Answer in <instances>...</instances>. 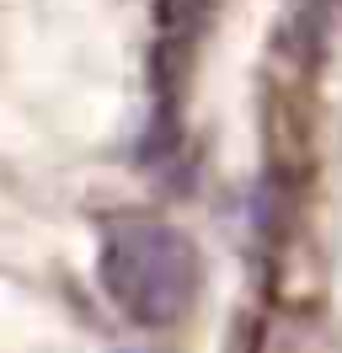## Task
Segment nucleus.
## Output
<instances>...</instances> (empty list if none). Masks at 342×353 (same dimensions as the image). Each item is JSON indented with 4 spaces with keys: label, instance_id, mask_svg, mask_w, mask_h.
I'll list each match as a JSON object with an SVG mask.
<instances>
[{
    "label": "nucleus",
    "instance_id": "f257e3e1",
    "mask_svg": "<svg viewBox=\"0 0 342 353\" xmlns=\"http://www.w3.org/2000/svg\"><path fill=\"white\" fill-rule=\"evenodd\" d=\"M97 279L112 310L134 327H177L203 294V252L182 225L128 214L102 230Z\"/></svg>",
    "mask_w": 342,
    "mask_h": 353
},
{
    "label": "nucleus",
    "instance_id": "f03ea898",
    "mask_svg": "<svg viewBox=\"0 0 342 353\" xmlns=\"http://www.w3.org/2000/svg\"><path fill=\"white\" fill-rule=\"evenodd\" d=\"M209 6L214 0H155V22H161V32L177 43V38H188L192 27L209 17Z\"/></svg>",
    "mask_w": 342,
    "mask_h": 353
}]
</instances>
